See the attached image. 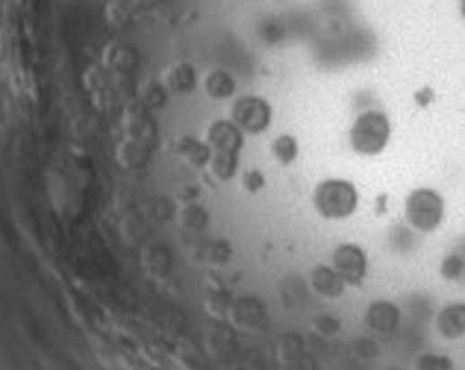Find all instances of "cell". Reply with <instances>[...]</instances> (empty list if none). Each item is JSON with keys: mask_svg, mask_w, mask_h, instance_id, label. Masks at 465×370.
I'll list each match as a JSON object with an SVG mask.
<instances>
[{"mask_svg": "<svg viewBox=\"0 0 465 370\" xmlns=\"http://www.w3.org/2000/svg\"><path fill=\"white\" fill-rule=\"evenodd\" d=\"M312 209L324 220H347L359 209V188L345 176H327L312 188Z\"/></svg>", "mask_w": 465, "mask_h": 370, "instance_id": "6da1fadb", "label": "cell"}, {"mask_svg": "<svg viewBox=\"0 0 465 370\" xmlns=\"http://www.w3.org/2000/svg\"><path fill=\"white\" fill-rule=\"evenodd\" d=\"M392 142V121L386 112L365 109L359 112L351 130H347V144L356 156H380Z\"/></svg>", "mask_w": 465, "mask_h": 370, "instance_id": "7a4b0ae2", "label": "cell"}, {"mask_svg": "<svg viewBox=\"0 0 465 370\" xmlns=\"http://www.w3.org/2000/svg\"><path fill=\"white\" fill-rule=\"evenodd\" d=\"M404 215L416 232H436L445 220V197L436 188H416L404 200Z\"/></svg>", "mask_w": 465, "mask_h": 370, "instance_id": "3957f363", "label": "cell"}, {"mask_svg": "<svg viewBox=\"0 0 465 370\" xmlns=\"http://www.w3.org/2000/svg\"><path fill=\"white\" fill-rule=\"evenodd\" d=\"M230 121L245 135H262L268 133V126L274 124V106L266 98H259V94H241V98L232 103Z\"/></svg>", "mask_w": 465, "mask_h": 370, "instance_id": "277c9868", "label": "cell"}, {"mask_svg": "<svg viewBox=\"0 0 465 370\" xmlns=\"http://www.w3.org/2000/svg\"><path fill=\"white\" fill-rule=\"evenodd\" d=\"M330 264L339 271V277L347 285H363L365 277H368V253L359 245H351V241H345V245H339L333 250Z\"/></svg>", "mask_w": 465, "mask_h": 370, "instance_id": "5b68a950", "label": "cell"}, {"mask_svg": "<svg viewBox=\"0 0 465 370\" xmlns=\"http://www.w3.org/2000/svg\"><path fill=\"white\" fill-rule=\"evenodd\" d=\"M206 144L213 147V153H232L239 156L245 147V133L239 130L230 118L227 121H213L206 130Z\"/></svg>", "mask_w": 465, "mask_h": 370, "instance_id": "8992f818", "label": "cell"}, {"mask_svg": "<svg viewBox=\"0 0 465 370\" xmlns=\"http://www.w3.org/2000/svg\"><path fill=\"white\" fill-rule=\"evenodd\" d=\"M310 285H312V291L324 300H339L347 288V282L339 277V271H336L333 264H315V268L310 271Z\"/></svg>", "mask_w": 465, "mask_h": 370, "instance_id": "52a82bcc", "label": "cell"}, {"mask_svg": "<svg viewBox=\"0 0 465 370\" xmlns=\"http://www.w3.org/2000/svg\"><path fill=\"white\" fill-rule=\"evenodd\" d=\"M365 323L380 335H392L400 326V309L392 300H374L365 312Z\"/></svg>", "mask_w": 465, "mask_h": 370, "instance_id": "ba28073f", "label": "cell"}, {"mask_svg": "<svg viewBox=\"0 0 465 370\" xmlns=\"http://www.w3.org/2000/svg\"><path fill=\"white\" fill-rule=\"evenodd\" d=\"M436 330L442 338H448V341L465 338V303L462 300L442 305V312L436 314Z\"/></svg>", "mask_w": 465, "mask_h": 370, "instance_id": "9c48e42d", "label": "cell"}, {"mask_svg": "<svg viewBox=\"0 0 465 370\" xmlns=\"http://www.w3.org/2000/svg\"><path fill=\"white\" fill-rule=\"evenodd\" d=\"M298 156H301V144H298V139H294L292 133H283V135H277V139L271 142V159L280 168L294 165V162H298Z\"/></svg>", "mask_w": 465, "mask_h": 370, "instance_id": "30bf717a", "label": "cell"}, {"mask_svg": "<svg viewBox=\"0 0 465 370\" xmlns=\"http://www.w3.org/2000/svg\"><path fill=\"white\" fill-rule=\"evenodd\" d=\"M204 91L213 100H227L236 94V77H232L230 71H213L204 82Z\"/></svg>", "mask_w": 465, "mask_h": 370, "instance_id": "8fae6325", "label": "cell"}, {"mask_svg": "<svg viewBox=\"0 0 465 370\" xmlns=\"http://www.w3.org/2000/svg\"><path fill=\"white\" fill-rule=\"evenodd\" d=\"M209 168H213V176L218 179V183H230V179L239 174V156L213 153V159H209Z\"/></svg>", "mask_w": 465, "mask_h": 370, "instance_id": "7c38bea8", "label": "cell"}, {"mask_svg": "<svg viewBox=\"0 0 465 370\" xmlns=\"http://www.w3.org/2000/svg\"><path fill=\"white\" fill-rule=\"evenodd\" d=\"M183 153H186V159L192 165H209V159H213V147L209 144H197L195 139H183Z\"/></svg>", "mask_w": 465, "mask_h": 370, "instance_id": "4fadbf2b", "label": "cell"}, {"mask_svg": "<svg viewBox=\"0 0 465 370\" xmlns=\"http://www.w3.org/2000/svg\"><path fill=\"white\" fill-rule=\"evenodd\" d=\"M416 370H453V362L448 356H439V353H425L418 356Z\"/></svg>", "mask_w": 465, "mask_h": 370, "instance_id": "5bb4252c", "label": "cell"}, {"mask_svg": "<svg viewBox=\"0 0 465 370\" xmlns=\"http://www.w3.org/2000/svg\"><path fill=\"white\" fill-rule=\"evenodd\" d=\"M241 185H245L250 194H259L262 188H266V176H262V171H257V168H248V171L241 174Z\"/></svg>", "mask_w": 465, "mask_h": 370, "instance_id": "9a60e30c", "label": "cell"}, {"mask_svg": "<svg viewBox=\"0 0 465 370\" xmlns=\"http://www.w3.org/2000/svg\"><path fill=\"white\" fill-rule=\"evenodd\" d=\"M439 273L445 280H460L462 277V259L460 256H445V259H442Z\"/></svg>", "mask_w": 465, "mask_h": 370, "instance_id": "2e32d148", "label": "cell"}, {"mask_svg": "<svg viewBox=\"0 0 465 370\" xmlns=\"http://www.w3.org/2000/svg\"><path fill=\"white\" fill-rule=\"evenodd\" d=\"M171 82H174V89H183V91H189L195 86V73H192V68H177V73H171Z\"/></svg>", "mask_w": 465, "mask_h": 370, "instance_id": "e0dca14e", "label": "cell"}, {"mask_svg": "<svg viewBox=\"0 0 465 370\" xmlns=\"http://www.w3.org/2000/svg\"><path fill=\"white\" fill-rule=\"evenodd\" d=\"M460 15H462V21H465V0H460Z\"/></svg>", "mask_w": 465, "mask_h": 370, "instance_id": "ac0fdd59", "label": "cell"}, {"mask_svg": "<svg viewBox=\"0 0 465 370\" xmlns=\"http://www.w3.org/2000/svg\"><path fill=\"white\" fill-rule=\"evenodd\" d=\"M392 370H398V367H392Z\"/></svg>", "mask_w": 465, "mask_h": 370, "instance_id": "d6986e66", "label": "cell"}]
</instances>
